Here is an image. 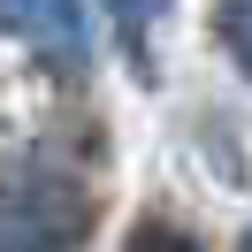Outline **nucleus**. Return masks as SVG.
Instances as JSON below:
<instances>
[{"mask_svg":"<svg viewBox=\"0 0 252 252\" xmlns=\"http://www.w3.org/2000/svg\"><path fill=\"white\" fill-rule=\"evenodd\" d=\"M221 46H229V62L237 69H245V77H252V0H221Z\"/></svg>","mask_w":252,"mask_h":252,"instance_id":"f03ea898","label":"nucleus"},{"mask_svg":"<svg viewBox=\"0 0 252 252\" xmlns=\"http://www.w3.org/2000/svg\"><path fill=\"white\" fill-rule=\"evenodd\" d=\"M176 0H107V16L123 23V31H145V23H160Z\"/></svg>","mask_w":252,"mask_h":252,"instance_id":"20e7f679","label":"nucleus"},{"mask_svg":"<svg viewBox=\"0 0 252 252\" xmlns=\"http://www.w3.org/2000/svg\"><path fill=\"white\" fill-rule=\"evenodd\" d=\"M130 252H199V237H184V229H168V221H145V229L130 237Z\"/></svg>","mask_w":252,"mask_h":252,"instance_id":"7ed1b4c3","label":"nucleus"},{"mask_svg":"<svg viewBox=\"0 0 252 252\" xmlns=\"http://www.w3.org/2000/svg\"><path fill=\"white\" fill-rule=\"evenodd\" d=\"M0 31L31 38L38 54H62L69 69L84 62V8L77 0H0Z\"/></svg>","mask_w":252,"mask_h":252,"instance_id":"f257e3e1","label":"nucleus"},{"mask_svg":"<svg viewBox=\"0 0 252 252\" xmlns=\"http://www.w3.org/2000/svg\"><path fill=\"white\" fill-rule=\"evenodd\" d=\"M245 252H252V237H245Z\"/></svg>","mask_w":252,"mask_h":252,"instance_id":"39448f33","label":"nucleus"}]
</instances>
